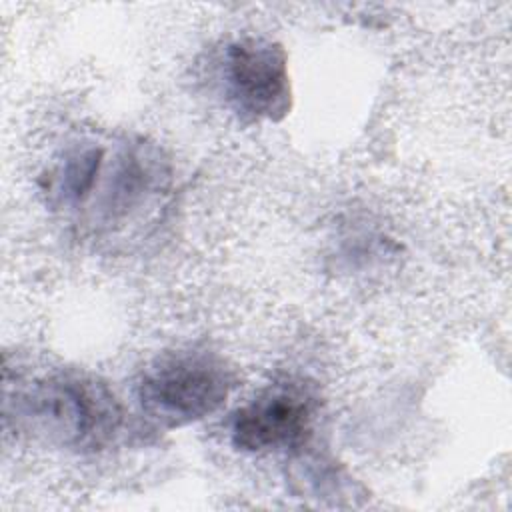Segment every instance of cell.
I'll use <instances>...</instances> for the list:
<instances>
[{
    "mask_svg": "<svg viewBox=\"0 0 512 512\" xmlns=\"http://www.w3.org/2000/svg\"><path fill=\"white\" fill-rule=\"evenodd\" d=\"M18 416L44 440L78 454L114 442L124 412L106 382L78 370H58L18 394Z\"/></svg>",
    "mask_w": 512,
    "mask_h": 512,
    "instance_id": "obj_1",
    "label": "cell"
},
{
    "mask_svg": "<svg viewBox=\"0 0 512 512\" xmlns=\"http://www.w3.org/2000/svg\"><path fill=\"white\" fill-rule=\"evenodd\" d=\"M234 388L228 364L206 348H180L158 356L140 376L142 412L162 428H182L218 412Z\"/></svg>",
    "mask_w": 512,
    "mask_h": 512,
    "instance_id": "obj_2",
    "label": "cell"
},
{
    "mask_svg": "<svg viewBox=\"0 0 512 512\" xmlns=\"http://www.w3.org/2000/svg\"><path fill=\"white\" fill-rule=\"evenodd\" d=\"M168 168L144 142L108 146L104 164L82 208L80 222L92 232H114L150 208L168 188Z\"/></svg>",
    "mask_w": 512,
    "mask_h": 512,
    "instance_id": "obj_3",
    "label": "cell"
},
{
    "mask_svg": "<svg viewBox=\"0 0 512 512\" xmlns=\"http://www.w3.org/2000/svg\"><path fill=\"white\" fill-rule=\"evenodd\" d=\"M222 92L244 124L278 122L292 106L286 50L266 38H238L222 58Z\"/></svg>",
    "mask_w": 512,
    "mask_h": 512,
    "instance_id": "obj_4",
    "label": "cell"
},
{
    "mask_svg": "<svg viewBox=\"0 0 512 512\" xmlns=\"http://www.w3.org/2000/svg\"><path fill=\"white\" fill-rule=\"evenodd\" d=\"M316 408L318 402L304 384H270L232 414L230 440L248 454L298 450L312 434Z\"/></svg>",
    "mask_w": 512,
    "mask_h": 512,
    "instance_id": "obj_5",
    "label": "cell"
}]
</instances>
